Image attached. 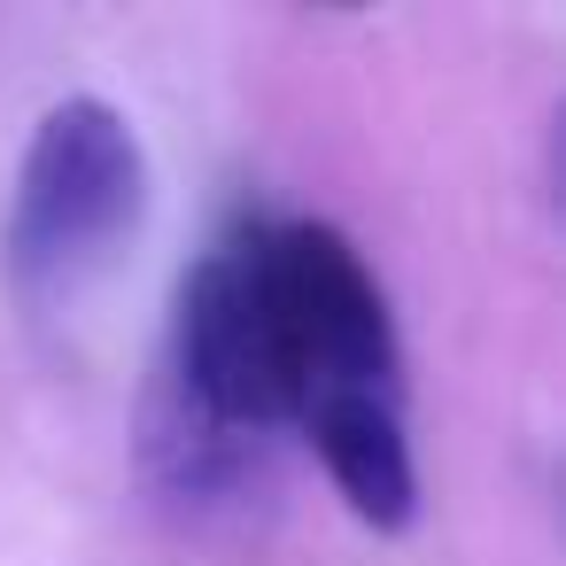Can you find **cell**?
<instances>
[{"label":"cell","instance_id":"1","mask_svg":"<svg viewBox=\"0 0 566 566\" xmlns=\"http://www.w3.org/2000/svg\"><path fill=\"white\" fill-rule=\"evenodd\" d=\"M148 218V148L102 94H63L17 164L9 195V280L24 303H63L117 264V249Z\"/></svg>","mask_w":566,"mask_h":566},{"label":"cell","instance_id":"2","mask_svg":"<svg viewBox=\"0 0 566 566\" xmlns=\"http://www.w3.org/2000/svg\"><path fill=\"white\" fill-rule=\"evenodd\" d=\"M249 249L287 380V427L334 396H403L396 318L349 233L318 218H287V226H249Z\"/></svg>","mask_w":566,"mask_h":566},{"label":"cell","instance_id":"3","mask_svg":"<svg viewBox=\"0 0 566 566\" xmlns=\"http://www.w3.org/2000/svg\"><path fill=\"white\" fill-rule=\"evenodd\" d=\"M295 427H303L311 458L326 465L334 496L365 527L403 535L419 520V465H411V434H403V396H334V403H311Z\"/></svg>","mask_w":566,"mask_h":566}]
</instances>
